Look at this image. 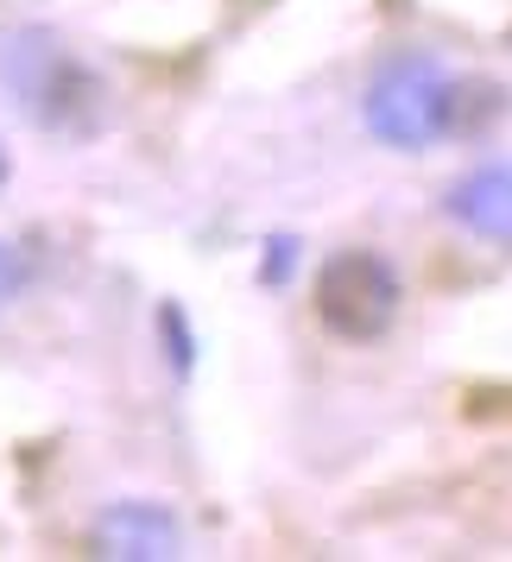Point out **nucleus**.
<instances>
[{
    "mask_svg": "<svg viewBox=\"0 0 512 562\" xmlns=\"http://www.w3.org/2000/svg\"><path fill=\"white\" fill-rule=\"evenodd\" d=\"M461 102H468V95L456 89V77H449L443 57L399 52L374 70L360 114H367V133H374L380 146H392V153H424L443 133L461 127Z\"/></svg>",
    "mask_w": 512,
    "mask_h": 562,
    "instance_id": "f257e3e1",
    "label": "nucleus"
},
{
    "mask_svg": "<svg viewBox=\"0 0 512 562\" xmlns=\"http://www.w3.org/2000/svg\"><path fill=\"white\" fill-rule=\"evenodd\" d=\"M0 89L26 108L32 121H45V127H82L96 95H102L96 77L45 26L0 32Z\"/></svg>",
    "mask_w": 512,
    "mask_h": 562,
    "instance_id": "f03ea898",
    "label": "nucleus"
},
{
    "mask_svg": "<svg viewBox=\"0 0 512 562\" xmlns=\"http://www.w3.org/2000/svg\"><path fill=\"white\" fill-rule=\"evenodd\" d=\"M316 323L335 341H380L399 323V272L374 247H342L316 266Z\"/></svg>",
    "mask_w": 512,
    "mask_h": 562,
    "instance_id": "7ed1b4c3",
    "label": "nucleus"
},
{
    "mask_svg": "<svg viewBox=\"0 0 512 562\" xmlns=\"http://www.w3.org/2000/svg\"><path fill=\"white\" fill-rule=\"evenodd\" d=\"M96 557H121V562L183 557V525L153 499H121L96 518Z\"/></svg>",
    "mask_w": 512,
    "mask_h": 562,
    "instance_id": "20e7f679",
    "label": "nucleus"
},
{
    "mask_svg": "<svg viewBox=\"0 0 512 562\" xmlns=\"http://www.w3.org/2000/svg\"><path fill=\"white\" fill-rule=\"evenodd\" d=\"M443 209H449V222H461L475 240H507L512 247V158H487L475 171H461V178L449 183Z\"/></svg>",
    "mask_w": 512,
    "mask_h": 562,
    "instance_id": "39448f33",
    "label": "nucleus"
},
{
    "mask_svg": "<svg viewBox=\"0 0 512 562\" xmlns=\"http://www.w3.org/2000/svg\"><path fill=\"white\" fill-rule=\"evenodd\" d=\"M158 329L171 335V360H178V373H190L197 348H190V323H183V310H178V304H165V310H158Z\"/></svg>",
    "mask_w": 512,
    "mask_h": 562,
    "instance_id": "423d86ee",
    "label": "nucleus"
},
{
    "mask_svg": "<svg viewBox=\"0 0 512 562\" xmlns=\"http://www.w3.org/2000/svg\"><path fill=\"white\" fill-rule=\"evenodd\" d=\"M20 291H26V259H20V247H7V240H0V310L13 304Z\"/></svg>",
    "mask_w": 512,
    "mask_h": 562,
    "instance_id": "0eeeda50",
    "label": "nucleus"
},
{
    "mask_svg": "<svg viewBox=\"0 0 512 562\" xmlns=\"http://www.w3.org/2000/svg\"><path fill=\"white\" fill-rule=\"evenodd\" d=\"M0 183H7V153H0Z\"/></svg>",
    "mask_w": 512,
    "mask_h": 562,
    "instance_id": "6e6552de",
    "label": "nucleus"
}]
</instances>
